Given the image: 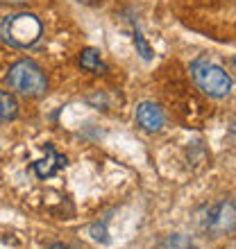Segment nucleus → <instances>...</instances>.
<instances>
[{
    "label": "nucleus",
    "instance_id": "nucleus-1",
    "mask_svg": "<svg viewBox=\"0 0 236 249\" xmlns=\"http://www.w3.org/2000/svg\"><path fill=\"white\" fill-rule=\"evenodd\" d=\"M5 82L12 91L25 95V98H39L48 91V77L43 68L32 59H20L9 68Z\"/></svg>",
    "mask_w": 236,
    "mask_h": 249
},
{
    "label": "nucleus",
    "instance_id": "nucleus-2",
    "mask_svg": "<svg viewBox=\"0 0 236 249\" xmlns=\"http://www.w3.org/2000/svg\"><path fill=\"white\" fill-rule=\"evenodd\" d=\"M41 32H43L41 20L34 14H27V12L7 16L0 23L2 39H5V43H9L14 48H32L41 39Z\"/></svg>",
    "mask_w": 236,
    "mask_h": 249
},
{
    "label": "nucleus",
    "instance_id": "nucleus-3",
    "mask_svg": "<svg viewBox=\"0 0 236 249\" xmlns=\"http://www.w3.org/2000/svg\"><path fill=\"white\" fill-rule=\"evenodd\" d=\"M191 77L200 86V91L207 93L209 98H227L232 91V77L225 72V68H220L214 61L204 59V57H197L193 64H191Z\"/></svg>",
    "mask_w": 236,
    "mask_h": 249
},
{
    "label": "nucleus",
    "instance_id": "nucleus-4",
    "mask_svg": "<svg viewBox=\"0 0 236 249\" xmlns=\"http://www.w3.org/2000/svg\"><path fill=\"white\" fill-rule=\"evenodd\" d=\"M202 227L211 238H223L227 233H232L236 229V206L232 202H227V199L214 204L207 211Z\"/></svg>",
    "mask_w": 236,
    "mask_h": 249
},
{
    "label": "nucleus",
    "instance_id": "nucleus-5",
    "mask_svg": "<svg viewBox=\"0 0 236 249\" xmlns=\"http://www.w3.org/2000/svg\"><path fill=\"white\" fill-rule=\"evenodd\" d=\"M164 111H161V107L150 102V100H145L141 105L137 107V123L138 127L143 131H159L164 127Z\"/></svg>",
    "mask_w": 236,
    "mask_h": 249
},
{
    "label": "nucleus",
    "instance_id": "nucleus-6",
    "mask_svg": "<svg viewBox=\"0 0 236 249\" xmlns=\"http://www.w3.org/2000/svg\"><path fill=\"white\" fill-rule=\"evenodd\" d=\"M46 152H48V159H41V161H34L32 163V170L37 172L39 179H46V177H53L55 172H59L61 168H66V157L59 154L50 143H46Z\"/></svg>",
    "mask_w": 236,
    "mask_h": 249
},
{
    "label": "nucleus",
    "instance_id": "nucleus-7",
    "mask_svg": "<svg viewBox=\"0 0 236 249\" xmlns=\"http://www.w3.org/2000/svg\"><path fill=\"white\" fill-rule=\"evenodd\" d=\"M79 66H82L86 72H93V75L107 72V66L100 61V53L96 48H84V50L79 53Z\"/></svg>",
    "mask_w": 236,
    "mask_h": 249
},
{
    "label": "nucleus",
    "instance_id": "nucleus-8",
    "mask_svg": "<svg viewBox=\"0 0 236 249\" xmlns=\"http://www.w3.org/2000/svg\"><path fill=\"white\" fill-rule=\"evenodd\" d=\"M19 116V102L12 93L0 91V123H9Z\"/></svg>",
    "mask_w": 236,
    "mask_h": 249
},
{
    "label": "nucleus",
    "instance_id": "nucleus-9",
    "mask_svg": "<svg viewBox=\"0 0 236 249\" xmlns=\"http://www.w3.org/2000/svg\"><path fill=\"white\" fill-rule=\"evenodd\" d=\"M155 249H196V243H193L189 236H184V233H171V236L164 238Z\"/></svg>",
    "mask_w": 236,
    "mask_h": 249
},
{
    "label": "nucleus",
    "instance_id": "nucleus-10",
    "mask_svg": "<svg viewBox=\"0 0 236 249\" xmlns=\"http://www.w3.org/2000/svg\"><path fill=\"white\" fill-rule=\"evenodd\" d=\"M134 46H137V53L141 54V59L143 61H150L152 59V46L145 41V36H143V32L138 30V27H134Z\"/></svg>",
    "mask_w": 236,
    "mask_h": 249
},
{
    "label": "nucleus",
    "instance_id": "nucleus-11",
    "mask_svg": "<svg viewBox=\"0 0 236 249\" xmlns=\"http://www.w3.org/2000/svg\"><path fill=\"white\" fill-rule=\"evenodd\" d=\"M91 236H93V240H96V243H102V245H107L109 243V233H107V227H105V222L100 224V222H96V224H91Z\"/></svg>",
    "mask_w": 236,
    "mask_h": 249
},
{
    "label": "nucleus",
    "instance_id": "nucleus-12",
    "mask_svg": "<svg viewBox=\"0 0 236 249\" xmlns=\"http://www.w3.org/2000/svg\"><path fill=\"white\" fill-rule=\"evenodd\" d=\"M32 0H0V5H27Z\"/></svg>",
    "mask_w": 236,
    "mask_h": 249
},
{
    "label": "nucleus",
    "instance_id": "nucleus-13",
    "mask_svg": "<svg viewBox=\"0 0 236 249\" xmlns=\"http://www.w3.org/2000/svg\"><path fill=\"white\" fill-rule=\"evenodd\" d=\"M48 249H71L68 245H64V243H55V245H50Z\"/></svg>",
    "mask_w": 236,
    "mask_h": 249
},
{
    "label": "nucleus",
    "instance_id": "nucleus-14",
    "mask_svg": "<svg viewBox=\"0 0 236 249\" xmlns=\"http://www.w3.org/2000/svg\"><path fill=\"white\" fill-rule=\"evenodd\" d=\"M79 2H84V5H98V2H102V0H79Z\"/></svg>",
    "mask_w": 236,
    "mask_h": 249
},
{
    "label": "nucleus",
    "instance_id": "nucleus-15",
    "mask_svg": "<svg viewBox=\"0 0 236 249\" xmlns=\"http://www.w3.org/2000/svg\"><path fill=\"white\" fill-rule=\"evenodd\" d=\"M234 66H236V57H234Z\"/></svg>",
    "mask_w": 236,
    "mask_h": 249
}]
</instances>
